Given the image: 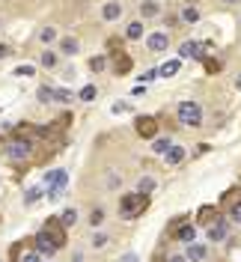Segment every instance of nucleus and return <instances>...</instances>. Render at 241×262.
I'll use <instances>...</instances> for the list:
<instances>
[{
  "label": "nucleus",
  "mask_w": 241,
  "mask_h": 262,
  "mask_svg": "<svg viewBox=\"0 0 241 262\" xmlns=\"http://www.w3.org/2000/svg\"><path fill=\"white\" fill-rule=\"evenodd\" d=\"M42 232L51 238V245L57 247V250L65 247V242H69V232H65V227L60 224V217H48V221H45V227H42Z\"/></svg>",
  "instance_id": "obj_3"
},
{
  "label": "nucleus",
  "mask_w": 241,
  "mask_h": 262,
  "mask_svg": "<svg viewBox=\"0 0 241 262\" xmlns=\"http://www.w3.org/2000/svg\"><path fill=\"white\" fill-rule=\"evenodd\" d=\"M119 262H140V256H137V253H125Z\"/></svg>",
  "instance_id": "obj_41"
},
{
  "label": "nucleus",
  "mask_w": 241,
  "mask_h": 262,
  "mask_svg": "<svg viewBox=\"0 0 241 262\" xmlns=\"http://www.w3.org/2000/svg\"><path fill=\"white\" fill-rule=\"evenodd\" d=\"M206 256H209V247H206V245H196V242L188 245V253H185V259H188V262H203Z\"/></svg>",
  "instance_id": "obj_17"
},
{
  "label": "nucleus",
  "mask_w": 241,
  "mask_h": 262,
  "mask_svg": "<svg viewBox=\"0 0 241 262\" xmlns=\"http://www.w3.org/2000/svg\"><path fill=\"white\" fill-rule=\"evenodd\" d=\"M167 45H170V33H149L146 36V48H149V54H161V51H167Z\"/></svg>",
  "instance_id": "obj_7"
},
{
  "label": "nucleus",
  "mask_w": 241,
  "mask_h": 262,
  "mask_svg": "<svg viewBox=\"0 0 241 262\" xmlns=\"http://www.w3.org/2000/svg\"><path fill=\"white\" fill-rule=\"evenodd\" d=\"M78 98L80 101H93V98H96V83H86V86L78 93Z\"/></svg>",
  "instance_id": "obj_30"
},
{
  "label": "nucleus",
  "mask_w": 241,
  "mask_h": 262,
  "mask_svg": "<svg viewBox=\"0 0 241 262\" xmlns=\"http://www.w3.org/2000/svg\"><path fill=\"white\" fill-rule=\"evenodd\" d=\"M9 54H12V51H9V45H3V42H0V60H6Z\"/></svg>",
  "instance_id": "obj_40"
},
{
  "label": "nucleus",
  "mask_w": 241,
  "mask_h": 262,
  "mask_svg": "<svg viewBox=\"0 0 241 262\" xmlns=\"http://www.w3.org/2000/svg\"><path fill=\"white\" fill-rule=\"evenodd\" d=\"M226 235H229V224H226V217H217L214 224H209V242H224Z\"/></svg>",
  "instance_id": "obj_11"
},
{
  "label": "nucleus",
  "mask_w": 241,
  "mask_h": 262,
  "mask_svg": "<svg viewBox=\"0 0 241 262\" xmlns=\"http://www.w3.org/2000/svg\"><path fill=\"white\" fill-rule=\"evenodd\" d=\"M155 78H158V69H149V72H146V75H140V81H155Z\"/></svg>",
  "instance_id": "obj_39"
},
{
  "label": "nucleus",
  "mask_w": 241,
  "mask_h": 262,
  "mask_svg": "<svg viewBox=\"0 0 241 262\" xmlns=\"http://www.w3.org/2000/svg\"><path fill=\"white\" fill-rule=\"evenodd\" d=\"M33 250H36V253H39L42 259H45V256H54V253H57V247L51 245V238L45 235V232H39V235L33 238Z\"/></svg>",
  "instance_id": "obj_9"
},
{
  "label": "nucleus",
  "mask_w": 241,
  "mask_h": 262,
  "mask_svg": "<svg viewBox=\"0 0 241 262\" xmlns=\"http://www.w3.org/2000/svg\"><path fill=\"white\" fill-rule=\"evenodd\" d=\"M188 158V149L179 146V143H173V146L167 149V155H164V161H167V167H179V164Z\"/></svg>",
  "instance_id": "obj_13"
},
{
  "label": "nucleus",
  "mask_w": 241,
  "mask_h": 262,
  "mask_svg": "<svg viewBox=\"0 0 241 262\" xmlns=\"http://www.w3.org/2000/svg\"><path fill=\"white\" fill-rule=\"evenodd\" d=\"M42 66H45V69H54V66H57V54H54V51H42Z\"/></svg>",
  "instance_id": "obj_34"
},
{
  "label": "nucleus",
  "mask_w": 241,
  "mask_h": 262,
  "mask_svg": "<svg viewBox=\"0 0 241 262\" xmlns=\"http://www.w3.org/2000/svg\"><path fill=\"white\" fill-rule=\"evenodd\" d=\"M131 66H134V60H131V57L125 54V51L113 54V75H119V78H122V75H128V72H131Z\"/></svg>",
  "instance_id": "obj_10"
},
{
  "label": "nucleus",
  "mask_w": 241,
  "mask_h": 262,
  "mask_svg": "<svg viewBox=\"0 0 241 262\" xmlns=\"http://www.w3.org/2000/svg\"><path fill=\"white\" fill-rule=\"evenodd\" d=\"M167 262H188V259H185V256H170Z\"/></svg>",
  "instance_id": "obj_43"
},
{
  "label": "nucleus",
  "mask_w": 241,
  "mask_h": 262,
  "mask_svg": "<svg viewBox=\"0 0 241 262\" xmlns=\"http://www.w3.org/2000/svg\"><path fill=\"white\" fill-rule=\"evenodd\" d=\"M33 238H21V242H15V245L9 247V259L12 262H21V256L27 253V245H30Z\"/></svg>",
  "instance_id": "obj_20"
},
{
  "label": "nucleus",
  "mask_w": 241,
  "mask_h": 262,
  "mask_svg": "<svg viewBox=\"0 0 241 262\" xmlns=\"http://www.w3.org/2000/svg\"><path fill=\"white\" fill-rule=\"evenodd\" d=\"M232 194H235V188H232V191H226V196H224V200L229 203V217H232L235 224H241V196L235 200Z\"/></svg>",
  "instance_id": "obj_16"
},
{
  "label": "nucleus",
  "mask_w": 241,
  "mask_h": 262,
  "mask_svg": "<svg viewBox=\"0 0 241 262\" xmlns=\"http://www.w3.org/2000/svg\"><path fill=\"white\" fill-rule=\"evenodd\" d=\"M200 15H203V12H200V6H196L193 0H191V3H185V6L179 9V21H182V24H196Z\"/></svg>",
  "instance_id": "obj_12"
},
{
  "label": "nucleus",
  "mask_w": 241,
  "mask_h": 262,
  "mask_svg": "<svg viewBox=\"0 0 241 262\" xmlns=\"http://www.w3.org/2000/svg\"><path fill=\"white\" fill-rule=\"evenodd\" d=\"M170 232H173L176 242H185V245H193V242H196V227H193V224H185V217H176L173 227H170Z\"/></svg>",
  "instance_id": "obj_4"
},
{
  "label": "nucleus",
  "mask_w": 241,
  "mask_h": 262,
  "mask_svg": "<svg viewBox=\"0 0 241 262\" xmlns=\"http://www.w3.org/2000/svg\"><path fill=\"white\" fill-rule=\"evenodd\" d=\"M107 242H111V238H107V232H93V242H90V245L96 247V250H101Z\"/></svg>",
  "instance_id": "obj_32"
},
{
  "label": "nucleus",
  "mask_w": 241,
  "mask_h": 262,
  "mask_svg": "<svg viewBox=\"0 0 241 262\" xmlns=\"http://www.w3.org/2000/svg\"><path fill=\"white\" fill-rule=\"evenodd\" d=\"M42 196H45V188H39V185H36V188H27V194H24V206H36Z\"/></svg>",
  "instance_id": "obj_23"
},
{
  "label": "nucleus",
  "mask_w": 241,
  "mask_h": 262,
  "mask_svg": "<svg viewBox=\"0 0 241 262\" xmlns=\"http://www.w3.org/2000/svg\"><path fill=\"white\" fill-rule=\"evenodd\" d=\"M179 72V60H167V63L158 69V78H173Z\"/></svg>",
  "instance_id": "obj_24"
},
{
  "label": "nucleus",
  "mask_w": 241,
  "mask_h": 262,
  "mask_svg": "<svg viewBox=\"0 0 241 262\" xmlns=\"http://www.w3.org/2000/svg\"><path fill=\"white\" fill-rule=\"evenodd\" d=\"M176 116L185 128H200V125H203V107H200V101H193V98L179 101Z\"/></svg>",
  "instance_id": "obj_2"
},
{
  "label": "nucleus",
  "mask_w": 241,
  "mask_h": 262,
  "mask_svg": "<svg viewBox=\"0 0 241 262\" xmlns=\"http://www.w3.org/2000/svg\"><path fill=\"white\" fill-rule=\"evenodd\" d=\"M203 63H206V72H209V75H214V72H221V60H211V57H206Z\"/></svg>",
  "instance_id": "obj_36"
},
{
  "label": "nucleus",
  "mask_w": 241,
  "mask_h": 262,
  "mask_svg": "<svg viewBox=\"0 0 241 262\" xmlns=\"http://www.w3.org/2000/svg\"><path fill=\"white\" fill-rule=\"evenodd\" d=\"M72 93H69V90H57V101H63V104H69V101H72Z\"/></svg>",
  "instance_id": "obj_37"
},
{
  "label": "nucleus",
  "mask_w": 241,
  "mask_h": 262,
  "mask_svg": "<svg viewBox=\"0 0 241 262\" xmlns=\"http://www.w3.org/2000/svg\"><path fill=\"white\" fill-rule=\"evenodd\" d=\"M134 128H137L140 137L155 140V137H158V119H155V116H137V119H134Z\"/></svg>",
  "instance_id": "obj_5"
},
{
  "label": "nucleus",
  "mask_w": 241,
  "mask_h": 262,
  "mask_svg": "<svg viewBox=\"0 0 241 262\" xmlns=\"http://www.w3.org/2000/svg\"><path fill=\"white\" fill-rule=\"evenodd\" d=\"M12 75H18V78H30V75H36V66H33V63H24V66H18Z\"/></svg>",
  "instance_id": "obj_31"
},
{
  "label": "nucleus",
  "mask_w": 241,
  "mask_h": 262,
  "mask_svg": "<svg viewBox=\"0 0 241 262\" xmlns=\"http://www.w3.org/2000/svg\"><path fill=\"white\" fill-rule=\"evenodd\" d=\"M104 66H107L104 57H93V60H90V69H93V72H104Z\"/></svg>",
  "instance_id": "obj_35"
},
{
  "label": "nucleus",
  "mask_w": 241,
  "mask_h": 262,
  "mask_svg": "<svg viewBox=\"0 0 241 262\" xmlns=\"http://www.w3.org/2000/svg\"><path fill=\"white\" fill-rule=\"evenodd\" d=\"M155 185H158V182H155V176H140V179H137V194H152V191H155Z\"/></svg>",
  "instance_id": "obj_21"
},
{
  "label": "nucleus",
  "mask_w": 241,
  "mask_h": 262,
  "mask_svg": "<svg viewBox=\"0 0 241 262\" xmlns=\"http://www.w3.org/2000/svg\"><path fill=\"white\" fill-rule=\"evenodd\" d=\"M78 48H80V42L75 36H63V39H60V54H65V57H75Z\"/></svg>",
  "instance_id": "obj_18"
},
{
  "label": "nucleus",
  "mask_w": 241,
  "mask_h": 262,
  "mask_svg": "<svg viewBox=\"0 0 241 262\" xmlns=\"http://www.w3.org/2000/svg\"><path fill=\"white\" fill-rule=\"evenodd\" d=\"M72 262H83V253H80V250H78V253L72 256Z\"/></svg>",
  "instance_id": "obj_42"
},
{
  "label": "nucleus",
  "mask_w": 241,
  "mask_h": 262,
  "mask_svg": "<svg viewBox=\"0 0 241 262\" xmlns=\"http://www.w3.org/2000/svg\"><path fill=\"white\" fill-rule=\"evenodd\" d=\"M235 86H238V93H241V75H238V78H235Z\"/></svg>",
  "instance_id": "obj_45"
},
{
  "label": "nucleus",
  "mask_w": 241,
  "mask_h": 262,
  "mask_svg": "<svg viewBox=\"0 0 241 262\" xmlns=\"http://www.w3.org/2000/svg\"><path fill=\"white\" fill-rule=\"evenodd\" d=\"M146 206H149V196L137 194V191H128V194L119 196V217L134 221V217H140L146 212Z\"/></svg>",
  "instance_id": "obj_1"
},
{
  "label": "nucleus",
  "mask_w": 241,
  "mask_h": 262,
  "mask_svg": "<svg viewBox=\"0 0 241 262\" xmlns=\"http://www.w3.org/2000/svg\"><path fill=\"white\" fill-rule=\"evenodd\" d=\"M39 101H45V104H51V101H57V90L54 86H39Z\"/></svg>",
  "instance_id": "obj_26"
},
{
  "label": "nucleus",
  "mask_w": 241,
  "mask_h": 262,
  "mask_svg": "<svg viewBox=\"0 0 241 262\" xmlns=\"http://www.w3.org/2000/svg\"><path fill=\"white\" fill-rule=\"evenodd\" d=\"M60 224H63L65 229L75 227V224H78V209H65V212L60 214Z\"/></svg>",
  "instance_id": "obj_25"
},
{
  "label": "nucleus",
  "mask_w": 241,
  "mask_h": 262,
  "mask_svg": "<svg viewBox=\"0 0 241 262\" xmlns=\"http://www.w3.org/2000/svg\"><path fill=\"white\" fill-rule=\"evenodd\" d=\"M0 262H3V259H0Z\"/></svg>",
  "instance_id": "obj_46"
},
{
  "label": "nucleus",
  "mask_w": 241,
  "mask_h": 262,
  "mask_svg": "<svg viewBox=\"0 0 241 262\" xmlns=\"http://www.w3.org/2000/svg\"><path fill=\"white\" fill-rule=\"evenodd\" d=\"M196 217H200V224H206V227H209V224H214V221L221 217V212H217L214 206H203V209L196 212Z\"/></svg>",
  "instance_id": "obj_19"
},
{
  "label": "nucleus",
  "mask_w": 241,
  "mask_h": 262,
  "mask_svg": "<svg viewBox=\"0 0 241 262\" xmlns=\"http://www.w3.org/2000/svg\"><path fill=\"white\" fill-rule=\"evenodd\" d=\"M155 15H161V3H155V0L140 3V18H155Z\"/></svg>",
  "instance_id": "obj_22"
},
{
  "label": "nucleus",
  "mask_w": 241,
  "mask_h": 262,
  "mask_svg": "<svg viewBox=\"0 0 241 262\" xmlns=\"http://www.w3.org/2000/svg\"><path fill=\"white\" fill-rule=\"evenodd\" d=\"M86 221H90V227H93V229L101 227V224H104V209H101V206H96V209L90 212V217H86Z\"/></svg>",
  "instance_id": "obj_27"
},
{
  "label": "nucleus",
  "mask_w": 241,
  "mask_h": 262,
  "mask_svg": "<svg viewBox=\"0 0 241 262\" xmlns=\"http://www.w3.org/2000/svg\"><path fill=\"white\" fill-rule=\"evenodd\" d=\"M65 182H69L65 170H48V173H45V185H48V188H65Z\"/></svg>",
  "instance_id": "obj_15"
},
{
  "label": "nucleus",
  "mask_w": 241,
  "mask_h": 262,
  "mask_svg": "<svg viewBox=\"0 0 241 262\" xmlns=\"http://www.w3.org/2000/svg\"><path fill=\"white\" fill-rule=\"evenodd\" d=\"M125 36H128V39H143V21H131Z\"/></svg>",
  "instance_id": "obj_28"
},
{
  "label": "nucleus",
  "mask_w": 241,
  "mask_h": 262,
  "mask_svg": "<svg viewBox=\"0 0 241 262\" xmlns=\"http://www.w3.org/2000/svg\"><path fill=\"white\" fill-rule=\"evenodd\" d=\"M179 60H206V57H203V45L193 42V39L182 42V45H179Z\"/></svg>",
  "instance_id": "obj_8"
},
{
  "label": "nucleus",
  "mask_w": 241,
  "mask_h": 262,
  "mask_svg": "<svg viewBox=\"0 0 241 262\" xmlns=\"http://www.w3.org/2000/svg\"><path fill=\"white\" fill-rule=\"evenodd\" d=\"M173 146V143H170V137H155V143H152V149H155V152H158V155H167V149Z\"/></svg>",
  "instance_id": "obj_29"
},
{
  "label": "nucleus",
  "mask_w": 241,
  "mask_h": 262,
  "mask_svg": "<svg viewBox=\"0 0 241 262\" xmlns=\"http://www.w3.org/2000/svg\"><path fill=\"white\" fill-rule=\"evenodd\" d=\"M226 6H235V3H241V0H224Z\"/></svg>",
  "instance_id": "obj_44"
},
{
  "label": "nucleus",
  "mask_w": 241,
  "mask_h": 262,
  "mask_svg": "<svg viewBox=\"0 0 241 262\" xmlns=\"http://www.w3.org/2000/svg\"><path fill=\"white\" fill-rule=\"evenodd\" d=\"M101 18H104V21H119V18H122V3H119V0H107V3L101 6Z\"/></svg>",
  "instance_id": "obj_14"
},
{
  "label": "nucleus",
  "mask_w": 241,
  "mask_h": 262,
  "mask_svg": "<svg viewBox=\"0 0 241 262\" xmlns=\"http://www.w3.org/2000/svg\"><path fill=\"white\" fill-rule=\"evenodd\" d=\"M30 152H33L30 140H12V143L6 146V158H9V161H27Z\"/></svg>",
  "instance_id": "obj_6"
},
{
  "label": "nucleus",
  "mask_w": 241,
  "mask_h": 262,
  "mask_svg": "<svg viewBox=\"0 0 241 262\" xmlns=\"http://www.w3.org/2000/svg\"><path fill=\"white\" fill-rule=\"evenodd\" d=\"M39 39L48 45V42H54V39H57V30H54V27H42V30H39Z\"/></svg>",
  "instance_id": "obj_33"
},
{
  "label": "nucleus",
  "mask_w": 241,
  "mask_h": 262,
  "mask_svg": "<svg viewBox=\"0 0 241 262\" xmlns=\"http://www.w3.org/2000/svg\"><path fill=\"white\" fill-rule=\"evenodd\" d=\"M21 262H42V256H39L36 250H27V253L21 256Z\"/></svg>",
  "instance_id": "obj_38"
}]
</instances>
